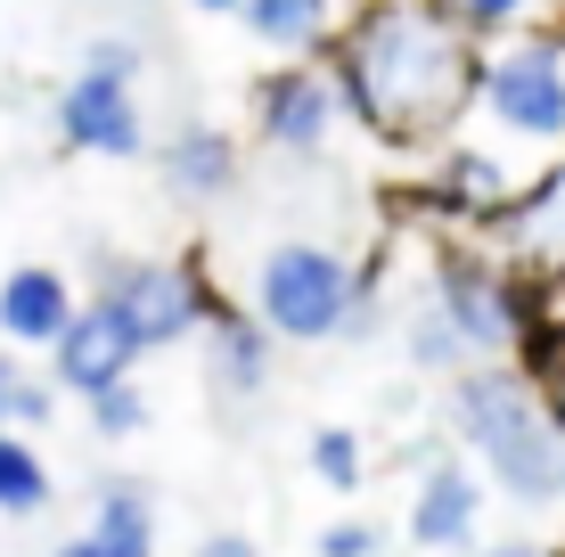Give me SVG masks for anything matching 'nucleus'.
Segmentation results:
<instances>
[{
	"label": "nucleus",
	"mask_w": 565,
	"mask_h": 557,
	"mask_svg": "<svg viewBox=\"0 0 565 557\" xmlns=\"http://www.w3.org/2000/svg\"><path fill=\"white\" fill-rule=\"evenodd\" d=\"M476 66H483V42L459 33L451 17H435L426 0H361L344 17L337 50H328L344 124L394 148L451 140L476 107Z\"/></svg>",
	"instance_id": "f257e3e1"
},
{
	"label": "nucleus",
	"mask_w": 565,
	"mask_h": 557,
	"mask_svg": "<svg viewBox=\"0 0 565 557\" xmlns=\"http://www.w3.org/2000/svg\"><path fill=\"white\" fill-rule=\"evenodd\" d=\"M451 427H459V443L476 451L483 484L509 492L516 508H557L565 501V427L550 418L541 386L509 353L467 361L451 377Z\"/></svg>",
	"instance_id": "f03ea898"
},
{
	"label": "nucleus",
	"mask_w": 565,
	"mask_h": 557,
	"mask_svg": "<svg viewBox=\"0 0 565 557\" xmlns=\"http://www.w3.org/2000/svg\"><path fill=\"white\" fill-rule=\"evenodd\" d=\"M467 115L509 148H550L557 157L565 148V17L557 25H524L509 42H483Z\"/></svg>",
	"instance_id": "7ed1b4c3"
},
{
	"label": "nucleus",
	"mask_w": 565,
	"mask_h": 557,
	"mask_svg": "<svg viewBox=\"0 0 565 557\" xmlns=\"http://www.w3.org/2000/svg\"><path fill=\"white\" fill-rule=\"evenodd\" d=\"M90 279H99L90 296L131 329L140 353H172V344L205 336V320L222 312V296L205 287L198 255H181V263H164V255H90Z\"/></svg>",
	"instance_id": "20e7f679"
},
{
	"label": "nucleus",
	"mask_w": 565,
	"mask_h": 557,
	"mask_svg": "<svg viewBox=\"0 0 565 557\" xmlns=\"http://www.w3.org/2000/svg\"><path fill=\"white\" fill-rule=\"evenodd\" d=\"M361 263L328 238H279L255 263V320L279 344H337Z\"/></svg>",
	"instance_id": "39448f33"
},
{
	"label": "nucleus",
	"mask_w": 565,
	"mask_h": 557,
	"mask_svg": "<svg viewBox=\"0 0 565 557\" xmlns=\"http://www.w3.org/2000/svg\"><path fill=\"white\" fill-rule=\"evenodd\" d=\"M344 131V99H337V74L328 57H279V66L255 83V140L279 148V157H328V140Z\"/></svg>",
	"instance_id": "423d86ee"
},
{
	"label": "nucleus",
	"mask_w": 565,
	"mask_h": 557,
	"mask_svg": "<svg viewBox=\"0 0 565 557\" xmlns=\"http://www.w3.org/2000/svg\"><path fill=\"white\" fill-rule=\"evenodd\" d=\"M50 124H57V148H74V157H107V164H131V157H148L140 83H124V74L74 66V83L50 99Z\"/></svg>",
	"instance_id": "0eeeda50"
},
{
	"label": "nucleus",
	"mask_w": 565,
	"mask_h": 557,
	"mask_svg": "<svg viewBox=\"0 0 565 557\" xmlns=\"http://www.w3.org/2000/svg\"><path fill=\"white\" fill-rule=\"evenodd\" d=\"M483 238H492V255L516 263V271L565 279V148L509 189V205L483 222Z\"/></svg>",
	"instance_id": "6e6552de"
},
{
	"label": "nucleus",
	"mask_w": 565,
	"mask_h": 557,
	"mask_svg": "<svg viewBox=\"0 0 565 557\" xmlns=\"http://www.w3.org/2000/svg\"><path fill=\"white\" fill-rule=\"evenodd\" d=\"M524 181V172H509V157L500 148H476V140H435V164H426V181H418V197L435 205L443 222H492L500 205H509V189Z\"/></svg>",
	"instance_id": "1a4fd4ad"
},
{
	"label": "nucleus",
	"mask_w": 565,
	"mask_h": 557,
	"mask_svg": "<svg viewBox=\"0 0 565 557\" xmlns=\"http://www.w3.org/2000/svg\"><path fill=\"white\" fill-rule=\"evenodd\" d=\"M131 369H140V344H131V329L107 312L99 296H90L83 312L66 320V336L50 344V377H57V394H74V401H90V394H107V386H124Z\"/></svg>",
	"instance_id": "9d476101"
},
{
	"label": "nucleus",
	"mask_w": 565,
	"mask_h": 557,
	"mask_svg": "<svg viewBox=\"0 0 565 557\" xmlns=\"http://www.w3.org/2000/svg\"><path fill=\"white\" fill-rule=\"evenodd\" d=\"M205 361H213V394L222 401H263L270 377H279V336L255 320V303H222L205 320Z\"/></svg>",
	"instance_id": "9b49d317"
},
{
	"label": "nucleus",
	"mask_w": 565,
	"mask_h": 557,
	"mask_svg": "<svg viewBox=\"0 0 565 557\" xmlns=\"http://www.w3.org/2000/svg\"><path fill=\"white\" fill-rule=\"evenodd\" d=\"M74 312H83V296L57 263H17L0 279V344H17V353H50Z\"/></svg>",
	"instance_id": "f8f14e48"
},
{
	"label": "nucleus",
	"mask_w": 565,
	"mask_h": 557,
	"mask_svg": "<svg viewBox=\"0 0 565 557\" xmlns=\"http://www.w3.org/2000/svg\"><path fill=\"white\" fill-rule=\"evenodd\" d=\"M238 140H230L222 124H181L164 148H156V181H164V197L172 205H222L230 189H238Z\"/></svg>",
	"instance_id": "ddd939ff"
},
{
	"label": "nucleus",
	"mask_w": 565,
	"mask_h": 557,
	"mask_svg": "<svg viewBox=\"0 0 565 557\" xmlns=\"http://www.w3.org/2000/svg\"><path fill=\"white\" fill-rule=\"evenodd\" d=\"M483 525V468H459L451 451L418 468V501H411V542L418 549H467Z\"/></svg>",
	"instance_id": "4468645a"
},
{
	"label": "nucleus",
	"mask_w": 565,
	"mask_h": 557,
	"mask_svg": "<svg viewBox=\"0 0 565 557\" xmlns=\"http://www.w3.org/2000/svg\"><path fill=\"white\" fill-rule=\"evenodd\" d=\"M246 42L270 50V57H328L344 33V0H246Z\"/></svg>",
	"instance_id": "2eb2a0df"
},
{
	"label": "nucleus",
	"mask_w": 565,
	"mask_h": 557,
	"mask_svg": "<svg viewBox=\"0 0 565 557\" xmlns=\"http://www.w3.org/2000/svg\"><path fill=\"white\" fill-rule=\"evenodd\" d=\"M90 533L131 557H156V492L131 484V475H115V484L90 492Z\"/></svg>",
	"instance_id": "dca6fc26"
},
{
	"label": "nucleus",
	"mask_w": 565,
	"mask_h": 557,
	"mask_svg": "<svg viewBox=\"0 0 565 557\" xmlns=\"http://www.w3.org/2000/svg\"><path fill=\"white\" fill-rule=\"evenodd\" d=\"M402 344H411V369L443 377V386H451V377L467 369V361H476V344H467V336L451 329V312H443L435 296H426V303H411V329H402Z\"/></svg>",
	"instance_id": "f3484780"
},
{
	"label": "nucleus",
	"mask_w": 565,
	"mask_h": 557,
	"mask_svg": "<svg viewBox=\"0 0 565 557\" xmlns=\"http://www.w3.org/2000/svg\"><path fill=\"white\" fill-rule=\"evenodd\" d=\"M50 459L25 443L17 427H0V516H42L50 508Z\"/></svg>",
	"instance_id": "a211bd4d"
},
{
	"label": "nucleus",
	"mask_w": 565,
	"mask_h": 557,
	"mask_svg": "<svg viewBox=\"0 0 565 557\" xmlns=\"http://www.w3.org/2000/svg\"><path fill=\"white\" fill-rule=\"evenodd\" d=\"M509 361H516L524 377H533V386L565 377V303H541V312L524 320V329L509 336Z\"/></svg>",
	"instance_id": "6ab92c4d"
},
{
	"label": "nucleus",
	"mask_w": 565,
	"mask_h": 557,
	"mask_svg": "<svg viewBox=\"0 0 565 557\" xmlns=\"http://www.w3.org/2000/svg\"><path fill=\"white\" fill-rule=\"evenodd\" d=\"M435 17H451L459 33H476V42H509V33H524L550 0H426Z\"/></svg>",
	"instance_id": "aec40b11"
},
{
	"label": "nucleus",
	"mask_w": 565,
	"mask_h": 557,
	"mask_svg": "<svg viewBox=\"0 0 565 557\" xmlns=\"http://www.w3.org/2000/svg\"><path fill=\"white\" fill-rule=\"evenodd\" d=\"M303 468L320 475L328 492H361V475H369V443L353 427H311V443H303Z\"/></svg>",
	"instance_id": "412c9836"
},
{
	"label": "nucleus",
	"mask_w": 565,
	"mask_h": 557,
	"mask_svg": "<svg viewBox=\"0 0 565 557\" xmlns=\"http://www.w3.org/2000/svg\"><path fill=\"white\" fill-rule=\"evenodd\" d=\"M90 410V435H99V443H131V435H148V394H140V377H124V386H107V394H90L83 401Z\"/></svg>",
	"instance_id": "4be33fe9"
},
{
	"label": "nucleus",
	"mask_w": 565,
	"mask_h": 557,
	"mask_svg": "<svg viewBox=\"0 0 565 557\" xmlns=\"http://www.w3.org/2000/svg\"><path fill=\"white\" fill-rule=\"evenodd\" d=\"M377 329H385V271H377V263H361V271H353V303H344L337 344H377Z\"/></svg>",
	"instance_id": "5701e85b"
},
{
	"label": "nucleus",
	"mask_w": 565,
	"mask_h": 557,
	"mask_svg": "<svg viewBox=\"0 0 565 557\" xmlns=\"http://www.w3.org/2000/svg\"><path fill=\"white\" fill-rule=\"evenodd\" d=\"M320 557H385V525H369V516H337V525L320 533Z\"/></svg>",
	"instance_id": "b1692460"
},
{
	"label": "nucleus",
	"mask_w": 565,
	"mask_h": 557,
	"mask_svg": "<svg viewBox=\"0 0 565 557\" xmlns=\"http://www.w3.org/2000/svg\"><path fill=\"white\" fill-rule=\"evenodd\" d=\"M83 66L124 74V83H140V42H131V33H99V42H83Z\"/></svg>",
	"instance_id": "393cba45"
},
{
	"label": "nucleus",
	"mask_w": 565,
	"mask_h": 557,
	"mask_svg": "<svg viewBox=\"0 0 565 557\" xmlns=\"http://www.w3.org/2000/svg\"><path fill=\"white\" fill-rule=\"evenodd\" d=\"M50 418H57V377H33V369H25V386H17V435H25V427H50Z\"/></svg>",
	"instance_id": "a878e982"
},
{
	"label": "nucleus",
	"mask_w": 565,
	"mask_h": 557,
	"mask_svg": "<svg viewBox=\"0 0 565 557\" xmlns=\"http://www.w3.org/2000/svg\"><path fill=\"white\" fill-rule=\"evenodd\" d=\"M17 386H25V361H17V344L0 353V427H17Z\"/></svg>",
	"instance_id": "bb28decb"
},
{
	"label": "nucleus",
	"mask_w": 565,
	"mask_h": 557,
	"mask_svg": "<svg viewBox=\"0 0 565 557\" xmlns=\"http://www.w3.org/2000/svg\"><path fill=\"white\" fill-rule=\"evenodd\" d=\"M189 557H263V549L246 542V533H205V542L189 549Z\"/></svg>",
	"instance_id": "cd10ccee"
},
{
	"label": "nucleus",
	"mask_w": 565,
	"mask_h": 557,
	"mask_svg": "<svg viewBox=\"0 0 565 557\" xmlns=\"http://www.w3.org/2000/svg\"><path fill=\"white\" fill-rule=\"evenodd\" d=\"M50 557H131V549H115V542H99V533H74V542H57Z\"/></svg>",
	"instance_id": "c85d7f7f"
},
{
	"label": "nucleus",
	"mask_w": 565,
	"mask_h": 557,
	"mask_svg": "<svg viewBox=\"0 0 565 557\" xmlns=\"http://www.w3.org/2000/svg\"><path fill=\"white\" fill-rule=\"evenodd\" d=\"M476 557H557V549H541V542H500V549H476Z\"/></svg>",
	"instance_id": "c756f323"
},
{
	"label": "nucleus",
	"mask_w": 565,
	"mask_h": 557,
	"mask_svg": "<svg viewBox=\"0 0 565 557\" xmlns=\"http://www.w3.org/2000/svg\"><path fill=\"white\" fill-rule=\"evenodd\" d=\"M541 401H550V418L565 427V377H550V386H541Z\"/></svg>",
	"instance_id": "7c9ffc66"
},
{
	"label": "nucleus",
	"mask_w": 565,
	"mask_h": 557,
	"mask_svg": "<svg viewBox=\"0 0 565 557\" xmlns=\"http://www.w3.org/2000/svg\"><path fill=\"white\" fill-rule=\"evenodd\" d=\"M189 9H205V17H238L246 0H189Z\"/></svg>",
	"instance_id": "2f4dec72"
},
{
	"label": "nucleus",
	"mask_w": 565,
	"mask_h": 557,
	"mask_svg": "<svg viewBox=\"0 0 565 557\" xmlns=\"http://www.w3.org/2000/svg\"><path fill=\"white\" fill-rule=\"evenodd\" d=\"M550 9H557V17H565V0H550Z\"/></svg>",
	"instance_id": "473e14b6"
}]
</instances>
